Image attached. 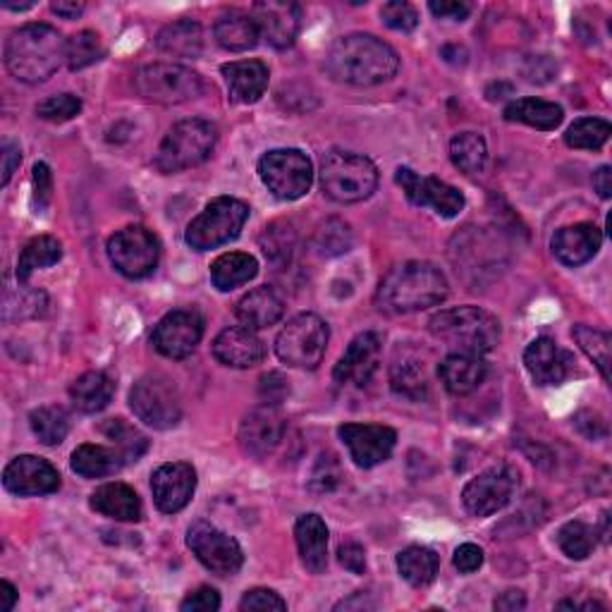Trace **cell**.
I'll return each mask as SVG.
<instances>
[{"instance_id":"cell-1","label":"cell","mask_w":612,"mask_h":612,"mask_svg":"<svg viewBox=\"0 0 612 612\" xmlns=\"http://www.w3.org/2000/svg\"><path fill=\"white\" fill-rule=\"evenodd\" d=\"M326 67L335 82L376 86L395 77L400 57L390 43L373 34H347L330 46Z\"/></svg>"},{"instance_id":"cell-2","label":"cell","mask_w":612,"mask_h":612,"mask_svg":"<svg viewBox=\"0 0 612 612\" xmlns=\"http://www.w3.org/2000/svg\"><path fill=\"white\" fill-rule=\"evenodd\" d=\"M447 293V278L439 266L429 261H407L388 271L376 289V304L381 312L400 316L439 306Z\"/></svg>"},{"instance_id":"cell-3","label":"cell","mask_w":612,"mask_h":612,"mask_svg":"<svg viewBox=\"0 0 612 612\" xmlns=\"http://www.w3.org/2000/svg\"><path fill=\"white\" fill-rule=\"evenodd\" d=\"M67 41L51 24H24L6 41V67L14 80L41 84L53 77L65 61Z\"/></svg>"},{"instance_id":"cell-4","label":"cell","mask_w":612,"mask_h":612,"mask_svg":"<svg viewBox=\"0 0 612 612\" xmlns=\"http://www.w3.org/2000/svg\"><path fill=\"white\" fill-rule=\"evenodd\" d=\"M429 330L435 340L462 355L484 357L500 342V320L478 306H455L435 314Z\"/></svg>"},{"instance_id":"cell-5","label":"cell","mask_w":612,"mask_h":612,"mask_svg":"<svg viewBox=\"0 0 612 612\" xmlns=\"http://www.w3.org/2000/svg\"><path fill=\"white\" fill-rule=\"evenodd\" d=\"M324 194L338 203H359L378 187V168L371 158L352 151H330L320 163Z\"/></svg>"},{"instance_id":"cell-6","label":"cell","mask_w":612,"mask_h":612,"mask_svg":"<svg viewBox=\"0 0 612 612\" xmlns=\"http://www.w3.org/2000/svg\"><path fill=\"white\" fill-rule=\"evenodd\" d=\"M218 133L209 120H182L170 127L166 139L154 156V166L166 172H182L187 168H197L207 160L215 149Z\"/></svg>"},{"instance_id":"cell-7","label":"cell","mask_w":612,"mask_h":612,"mask_svg":"<svg viewBox=\"0 0 612 612\" xmlns=\"http://www.w3.org/2000/svg\"><path fill=\"white\" fill-rule=\"evenodd\" d=\"M250 221V207L232 197H218L187 228L184 242L194 252H211L240 238Z\"/></svg>"},{"instance_id":"cell-8","label":"cell","mask_w":612,"mask_h":612,"mask_svg":"<svg viewBox=\"0 0 612 612\" xmlns=\"http://www.w3.org/2000/svg\"><path fill=\"white\" fill-rule=\"evenodd\" d=\"M135 89L151 104L178 106L203 94V80L199 72L178 63H154L137 70Z\"/></svg>"},{"instance_id":"cell-9","label":"cell","mask_w":612,"mask_h":612,"mask_svg":"<svg viewBox=\"0 0 612 612\" xmlns=\"http://www.w3.org/2000/svg\"><path fill=\"white\" fill-rule=\"evenodd\" d=\"M330 340L328 324L316 314H299L275 338V355L295 369H316L326 357Z\"/></svg>"},{"instance_id":"cell-10","label":"cell","mask_w":612,"mask_h":612,"mask_svg":"<svg viewBox=\"0 0 612 612\" xmlns=\"http://www.w3.org/2000/svg\"><path fill=\"white\" fill-rule=\"evenodd\" d=\"M129 407L144 424L168 431L180 424L182 400L170 378L160 373H147L129 390Z\"/></svg>"},{"instance_id":"cell-11","label":"cell","mask_w":612,"mask_h":612,"mask_svg":"<svg viewBox=\"0 0 612 612\" xmlns=\"http://www.w3.org/2000/svg\"><path fill=\"white\" fill-rule=\"evenodd\" d=\"M258 175L273 197L295 201L312 189L314 166L299 149H275L258 160Z\"/></svg>"},{"instance_id":"cell-12","label":"cell","mask_w":612,"mask_h":612,"mask_svg":"<svg viewBox=\"0 0 612 612\" xmlns=\"http://www.w3.org/2000/svg\"><path fill=\"white\" fill-rule=\"evenodd\" d=\"M108 258L115 271L129 281L149 278L160 258V244L154 232L141 225H129L108 240Z\"/></svg>"},{"instance_id":"cell-13","label":"cell","mask_w":612,"mask_h":612,"mask_svg":"<svg viewBox=\"0 0 612 612\" xmlns=\"http://www.w3.org/2000/svg\"><path fill=\"white\" fill-rule=\"evenodd\" d=\"M519 488V474L509 464L490 466V469L481 472L476 478L462 490V503L466 513L474 517H490L500 513L503 507L513 503L515 493Z\"/></svg>"},{"instance_id":"cell-14","label":"cell","mask_w":612,"mask_h":612,"mask_svg":"<svg viewBox=\"0 0 612 612\" xmlns=\"http://www.w3.org/2000/svg\"><path fill=\"white\" fill-rule=\"evenodd\" d=\"M187 546L197 560L218 577H232L242 570L244 552L230 534L215 529L209 521H194L187 531Z\"/></svg>"},{"instance_id":"cell-15","label":"cell","mask_w":612,"mask_h":612,"mask_svg":"<svg viewBox=\"0 0 612 612\" xmlns=\"http://www.w3.org/2000/svg\"><path fill=\"white\" fill-rule=\"evenodd\" d=\"M395 182L402 187L404 197L410 199L414 207H429L441 218H457L464 211V194L457 187L447 184L439 178H421L412 168H398Z\"/></svg>"},{"instance_id":"cell-16","label":"cell","mask_w":612,"mask_h":612,"mask_svg":"<svg viewBox=\"0 0 612 612\" xmlns=\"http://www.w3.org/2000/svg\"><path fill=\"white\" fill-rule=\"evenodd\" d=\"M203 338V318L194 309H175L158 320L151 342L158 355L184 359L194 352Z\"/></svg>"},{"instance_id":"cell-17","label":"cell","mask_w":612,"mask_h":612,"mask_svg":"<svg viewBox=\"0 0 612 612\" xmlns=\"http://www.w3.org/2000/svg\"><path fill=\"white\" fill-rule=\"evenodd\" d=\"M285 429H287L285 416L275 410L273 404L254 407L252 412L244 414L242 424H240L238 441H240L242 453L254 460L271 457L275 450H278V445L283 443Z\"/></svg>"},{"instance_id":"cell-18","label":"cell","mask_w":612,"mask_h":612,"mask_svg":"<svg viewBox=\"0 0 612 612\" xmlns=\"http://www.w3.org/2000/svg\"><path fill=\"white\" fill-rule=\"evenodd\" d=\"M381 355H383L381 335L373 330L359 333L357 338L347 345L340 361L335 363L333 369L335 383L355 386V388L369 386L378 367H381Z\"/></svg>"},{"instance_id":"cell-19","label":"cell","mask_w":612,"mask_h":612,"mask_svg":"<svg viewBox=\"0 0 612 612\" xmlns=\"http://www.w3.org/2000/svg\"><path fill=\"white\" fill-rule=\"evenodd\" d=\"M338 433L359 469H373V466L383 464L398 445L395 429L383 424H345Z\"/></svg>"},{"instance_id":"cell-20","label":"cell","mask_w":612,"mask_h":612,"mask_svg":"<svg viewBox=\"0 0 612 612\" xmlns=\"http://www.w3.org/2000/svg\"><path fill=\"white\" fill-rule=\"evenodd\" d=\"M197 490V469L189 462H166L151 474L154 503L166 515H178Z\"/></svg>"},{"instance_id":"cell-21","label":"cell","mask_w":612,"mask_h":612,"mask_svg":"<svg viewBox=\"0 0 612 612\" xmlns=\"http://www.w3.org/2000/svg\"><path fill=\"white\" fill-rule=\"evenodd\" d=\"M252 18L261 39H266L278 51L293 46L299 36L302 8L289 0H261L252 8Z\"/></svg>"},{"instance_id":"cell-22","label":"cell","mask_w":612,"mask_h":612,"mask_svg":"<svg viewBox=\"0 0 612 612\" xmlns=\"http://www.w3.org/2000/svg\"><path fill=\"white\" fill-rule=\"evenodd\" d=\"M3 486L12 495H49L61 488V474L55 466L36 455L14 457L3 472Z\"/></svg>"},{"instance_id":"cell-23","label":"cell","mask_w":612,"mask_h":612,"mask_svg":"<svg viewBox=\"0 0 612 612\" xmlns=\"http://www.w3.org/2000/svg\"><path fill=\"white\" fill-rule=\"evenodd\" d=\"M572 355L552 340L536 338L524 352V367L536 386H560L572 373Z\"/></svg>"},{"instance_id":"cell-24","label":"cell","mask_w":612,"mask_h":612,"mask_svg":"<svg viewBox=\"0 0 612 612\" xmlns=\"http://www.w3.org/2000/svg\"><path fill=\"white\" fill-rule=\"evenodd\" d=\"M213 357L230 369H252L266 357V342L244 326L225 328L213 340Z\"/></svg>"},{"instance_id":"cell-25","label":"cell","mask_w":612,"mask_h":612,"mask_svg":"<svg viewBox=\"0 0 612 612\" xmlns=\"http://www.w3.org/2000/svg\"><path fill=\"white\" fill-rule=\"evenodd\" d=\"M603 244V232L593 223H574L560 228L552 235V254L558 256L560 264L564 266H584L599 254Z\"/></svg>"},{"instance_id":"cell-26","label":"cell","mask_w":612,"mask_h":612,"mask_svg":"<svg viewBox=\"0 0 612 612\" xmlns=\"http://www.w3.org/2000/svg\"><path fill=\"white\" fill-rule=\"evenodd\" d=\"M235 104H256L268 89V67L261 61H238L221 67Z\"/></svg>"},{"instance_id":"cell-27","label":"cell","mask_w":612,"mask_h":612,"mask_svg":"<svg viewBox=\"0 0 612 612\" xmlns=\"http://www.w3.org/2000/svg\"><path fill=\"white\" fill-rule=\"evenodd\" d=\"M235 314L244 328L264 330L278 324V320L285 316V302L278 293H275V289L264 285L252 289V293H246L238 302Z\"/></svg>"},{"instance_id":"cell-28","label":"cell","mask_w":612,"mask_h":612,"mask_svg":"<svg viewBox=\"0 0 612 612\" xmlns=\"http://www.w3.org/2000/svg\"><path fill=\"white\" fill-rule=\"evenodd\" d=\"M295 538L302 564L312 574H320L328 564V527L318 515H302L295 524Z\"/></svg>"},{"instance_id":"cell-29","label":"cell","mask_w":612,"mask_h":612,"mask_svg":"<svg viewBox=\"0 0 612 612\" xmlns=\"http://www.w3.org/2000/svg\"><path fill=\"white\" fill-rule=\"evenodd\" d=\"M439 373L447 392H453V395H469V392H474L486 381L488 363L478 355L453 352L443 359Z\"/></svg>"},{"instance_id":"cell-30","label":"cell","mask_w":612,"mask_h":612,"mask_svg":"<svg viewBox=\"0 0 612 612\" xmlns=\"http://www.w3.org/2000/svg\"><path fill=\"white\" fill-rule=\"evenodd\" d=\"M92 509L115 521H139L144 515V507L135 488L118 484V481L96 488V493L92 495Z\"/></svg>"},{"instance_id":"cell-31","label":"cell","mask_w":612,"mask_h":612,"mask_svg":"<svg viewBox=\"0 0 612 612\" xmlns=\"http://www.w3.org/2000/svg\"><path fill=\"white\" fill-rule=\"evenodd\" d=\"M156 49L170 57L197 61L203 53V29L199 22L178 20L166 24L156 36Z\"/></svg>"},{"instance_id":"cell-32","label":"cell","mask_w":612,"mask_h":612,"mask_svg":"<svg viewBox=\"0 0 612 612\" xmlns=\"http://www.w3.org/2000/svg\"><path fill=\"white\" fill-rule=\"evenodd\" d=\"M213 36L218 41V46L230 53L252 51V49H256V43L261 39L258 27L252 14L240 12V10H230V12L221 14L213 27Z\"/></svg>"},{"instance_id":"cell-33","label":"cell","mask_w":612,"mask_h":612,"mask_svg":"<svg viewBox=\"0 0 612 612\" xmlns=\"http://www.w3.org/2000/svg\"><path fill=\"white\" fill-rule=\"evenodd\" d=\"M115 395V381L106 371H86L70 386V400L84 414L104 412Z\"/></svg>"},{"instance_id":"cell-34","label":"cell","mask_w":612,"mask_h":612,"mask_svg":"<svg viewBox=\"0 0 612 612\" xmlns=\"http://www.w3.org/2000/svg\"><path fill=\"white\" fill-rule=\"evenodd\" d=\"M72 472L84 478H104L115 472H120L125 466L123 455L115 447L84 443L75 453H72Z\"/></svg>"},{"instance_id":"cell-35","label":"cell","mask_w":612,"mask_h":612,"mask_svg":"<svg viewBox=\"0 0 612 612\" xmlns=\"http://www.w3.org/2000/svg\"><path fill=\"white\" fill-rule=\"evenodd\" d=\"M256 273H258V261L252 254L230 252L213 261L211 283L213 287L221 289V293H230V289L254 281Z\"/></svg>"},{"instance_id":"cell-36","label":"cell","mask_w":612,"mask_h":612,"mask_svg":"<svg viewBox=\"0 0 612 612\" xmlns=\"http://www.w3.org/2000/svg\"><path fill=\"white\" fill-rule=\"evenodd\" d=\"M562 118H564L562 108L544 98H517L505 108V120L544 129V133L556 129L562 123Z\"/></svg>"},{"instance_id":"cell-37","label":"cell","mask_w":612,"mask_h":612,"mask_svg":"<svg viewBox=\"0 0 612 612\" xmlns=\"http://www.w3.org/2000/svg\"><path fill=\"white\" fill-rule=\"evenodd\" d=\"M439 556L426 546H410L398 556V572L414 589H426L439 574Z\"/></svg>"},{"instance_id":"cell-38","label":"cell","mask_w":612,"mask_h":612,"mask_svg":"<svg viewBox=\"0 0 612 612\" xmlns=\"http://www.w3.org/2000/svg\"><path fill=\"white\" fill-rule=\"evenodd\" d=\"M63 258V244L51 235H39L24 244L18 258V281L27 283L34 271L55 266Z\"/></svg>"},{"instance_id":"cell-39","label":"cell","mask_w":612,"mask_h":612,"mask_svg":"<svg viewBox=\"0 0 612 612\" xmlns=\"http://www.w3.org/2000/svg\"><path fill=\"white\" fill-rule=\"evenodd\" d=\"M29 426L43 445H61L70 433V414L57 404H43L29 414Z\"/></svg>"},{"instance_id":"cell-40","label":"cell","mask_w":612,"mask_h":612,"mask_svg":"<svg viewBox=\"0 0 612 612\" xmlns=\"http://www.w3.org/2000/svg\"><path fill=\"white\" fill-rule=\"evenodd\" d=\"M450 160L464 175H476L486 168L488 147L486 139L476 133H460L450 141Z\"/></svg>"},{"instance_id":"cell-41","label":"cell","mask_w":612,"mask_h":612,"mask_svg":"<svg viewBox=\"0 0 612 612\" xmlns=\"http://www.w3.org/2000/svg\"><path fill=\"white\" fill-rule=\"evenodd\" d=\"M101 431H104L108 441H113V447L123 455L125 464L139 462L144 457V453L149 450L147 435H144L139 429H135L133 424H127L125 419H110L104 426H101Z\"/></svg>"},{"instance_id":"cell-42","label":"cell","mask_w":612,"mask_h":612,"mask_svg":"<svg viewBox=\"0 0 612 612\" xmlns=\"http://www.w3.org/2000/svg\"><path fill=\"white\" fill-rule=\"evenodd\" d=\"M261 250H264L266 258L271 261V264L275 266H285L293 261V254H295V246H297V235H295V228L285 223V221H278V223H271L264 232H261Z\"/></svg>"},{"instance_id":"cell-43","label":"cell","mask_w":612,"mask_h":612,"mask_svg":"<svg viewBox=\"0 0 612 612\" xmlns=\"http://www.w3.org/2000/svg\"><path fill=\"white\" fill-rule=\"evenodd\" d=\"M572 335H574L581 352H584L595 363V367H599L603 381H610V345H612L610 335L599 328L584 326V324L574 326Z\"/></svg>"},{"instance_id":"cell-44","label":"cell","mask_w":612,"mask_h":612,"mask_svg":"<svg viewBox=\"0 0 612 612\" xmlns=\"http://www.w3.org/2000/svg\"><path fill=\"white\" fill-rule=\"evenodd\" d=\"M390 386L400 398L412 400V402H421L429 392L426 373L416 361L395 363V367H392V371H390Z\"/></svg>"},{"instance_id":"cell-45","label":"cell","mask_w":612,"mask_h":612,"mask_svg":"<svg viewBox=\"0 0 612 612\" xmlns=\"http://www.w3.org/2000/svg\"><path fill=\"white\" fill-rule=\"evenodd\" d=\"M612 127L608 120L601 118H581L570 129H567L564 141L567 147L581 151H599L610 139Z\"/></svg>"},{"instance_id":"cell-46","label":"cell","mask_w":612,"mask_h":612,"mask_svg":"<svg viewBox=\"0 0 612 612\" xmlns=\"http://www.w3.org/2000/svg\"><path fill=\"white\" fill-rule=\"evenodd\" d=\"M352 246V230L340 218H328L320 223L314 235V250L320 256H340Z\"/></svg>"},{"instance_id":"cell-47","label":"cell","mask_w":612,"mask_h":612,"mask_svg":"<svg viewBox=\"0 0 612 612\" xmlns=\"http://www.w3.org/2000/svg\"><path fill=\"white\" fill-rule=\"evenodd\" d=\"M558 546L570 560H587L595 546V531L584 521H567L558 531Z\"/></svg>"},{"instance_id":"cell-48","label":"cell","mask_w":612,"mask_h":612,"mask_svg":"<svg viewBox=\"0 0 612 612\" xmlns=\"http://www.w3.org/2000/svg\"><path fill=\"white\" fill-rule=\"evenodd\" d=\"M104 55H106V49H104V43H101L98 34L86 29V32H80L67 41L65 63L70 70H84V67L98 63Z\"/></svg>"},{"instance_id":"cell-49","label":"cell","mask_w":612,"mask_h":612,"mask_svg":"<svg viewBox=\"0 0 612 612\" xmlns=\"http://www.w3.org/2000/svg\"><path fill=\"white\" fill-rule=\"evenodd\" d=\"M82 110V101L72 94H57L49 96L46 101H41L36 106V115L49 123H67L72 118H77Z\"/></svg>"},{"instance_id":"cell-50","label":"cell","mask_w":612,"mask_h":612,"mask_svg":"<svg viewBox=\"0 0 612 612\" xmlns=\"http://www.w3.org/2000/svg\"><path fill=\"white\" fill-rule=\"evenodd\" d=\"M340 478H342V472H340V462L335 460V455L326 453L320 455L316 466H314V474H312V481H309V488L314 493H333L335 488L340 486Z\"/></svg>"},{"instance_id":"cell-51","label":"cell","mask_w":612,"mask_h":612,"mask_svg":"<svg viewBox=\"0 0 612 612\" xmlns=\"http://www.w3.org/2000/svg\"><path fill=\"white\" fill-rule=\"evenodd\" d=\"M381 18L390 29H395V32H414L419 24L416 8L404 3V0H390V3H386L381 8Z\"/></svg>"},{"instance_id":"cell-52","label":"cell","mask_w":612,"mask_h":612,"mask_svg":"<svg viewBox=\"0 0 612 612\" xmlns=\"http://www.w3.org/2000/svg\"><path fill=\"white\" fill-rule=\"evenodd\" d=\"M240 610H244V612H250V610H256V612L281 610L283 612V610H287V603L271 589H252V591L244 593V599L240 601Z\"/></svg>"},{"instance_id":"cell-53","label":"cell","mask_w":612,"mask_h":612,"mask_svg":"<svg viewBox=\"0 0 612 612\" xmlns=\"http://www.w3.org/2000/svg\"><path fill=\"white\" fill-rule=\"evenodd\" d=\"M32 180H34V209L36 213H43L51 203V194H53L51 168L46 163H36Z\"/></svg>"},{"instance_id":"cell-54","label":"cell","mask_w":612,"mask_h":612,"mask_svg":"<svg viewBox=\"0 0 612 612\" xmlns=\"http://www.w3.org/2000/svg\"><path fill=\"white\" fill-rule=\"evenodd\" d=\"M221 608V595L211 587H201L192 591L187 599L180 603L182 612H213Z\"/></svg>"},{"instance_id":"cell-55","label":"cell","mask_w":612,"mask_h":612,"mask_svg":"<svg viewBox=\"0 0 612 612\" xmlns=\"http://www.w3.org/2000/svg\"><path fill=\"white\" fill-rule=\"evenodd\" d=\"M285 395H289V386L281 373L273 371L261 378V398H264L266 404H281Z\"/></svg>"},{"instance_id":"cell-56","label":"cell","mask_w":612,"mask_h":612,"mask_svg":"<svg viewBox=\"0 0 612 612\" xmlns=\"http://www.w3.org/2000/svg\"><path fill=\"white\" fill-rule=\"evenodd\" d=\"M429 10L441 20L462 22V20L469 18L472 3H464V0H441V3H439V0H433V3H429Z\"/></svg>"},{"instance_id":"cell-57","label":"cell","mask_w":612,"mask_h":612,"mask_svg":"<svg viewBox=\"0 0 612 612\" xmlns=\"http://www.w3.org/2000/svg\"><path fill=\"white\" fill-rule=\"evenodd\" d=\"M453 562L460 570V574H474L476 570H481V564H484V550L474 544H464L455 550Z\"/></svg>"},{"instance_id":"cell-58","label":"cell","mask_w":612,"mask_h":612,"mask_svg":"<svg viewBox=\"0 0 612 612\" xmlns=\"http://www.w3.org/2000/svg\"><path fill=\"white\" fill-rule=\"evenodd\" d=\"M338 560L352 574H363L367 572V552L359 544H342L338 548Z\"/></svg>"},{"instance_id":"cell-59","label":"cell","mask_w":612,"mask_h":612,"mask_svg":"<svg viewBox=\"0 0 612 612\" xmlns=\"http://www.w3.org/2000/svg\"><path fill=\"white\" fill-rule=\"evenodd\" d=\"M0 151H3L0 156H3V187H6L10 182L12 175H14V170H18V166H20L22 151H20L18 144L10 141V139L3 141V149H0Z\"/></svg>"},{"instance_id":"cell-60","label":"cell","mask_w":612,"mask_h":612,"mask_svg":"<svg viewBox=\"0 0 612 612\" xmlns=\"http://www.w3.org/2000/svg\"><path fill=\"white\" fill-rule=\"evenodd\" d=\"M493 608H495V610H500V612H515V610H524V608H527V595H524L521 591L509 589V591L500 593L498 599H495Z\"/></svg>"},{"instance_id":"cell-61","label":"cell","mask_w":612,"mask_h":612,"mask_svg":"<svg viewBox=\"0 0 612 612\" xmlns=\"http://www.w3.org/2000/svg\"><path fill=\"white\" fill-rule=\"evenodd\" d=\"M593 187H595V192H599L601 199L612 197V168L610 166H601L599 170L593 172Z\"/></svg>"},{"instance_id":"cell-62","label":"cell","mask_w":612,"mask_h":612,"mask_svg":"<svg viewBox=\"0 0 612 612\" xmlns=\"http://www.w3.org/2000/svg\"><path fill=\"white\" fill-rule=\"evenodd\" d=\"M51 10L55 14H61V18H65V20H77L80 14L84 12V6L82 3H67V0H57V3L51 6Z\"/></svg>"},{"instance_id":"cell-63","label":"cell","mask_w":612,"mask_h":612,"mask_svg":"<svg viewBox=\"0 0 612 612\" xmlns=\"http://www.w3.org/2000/svg\"><path fill=\"white\" fill-rule=\"evenodd\" d=\"M18 603V589L10 581H0V612H10Z\"/></svg>"},{"instance_id":"cell-64","label":"cell","mask_w":612,"mask_h":612,"mask_svg":"<svg viewBox=\"0 0 612 612\" xmlns=\"http://www.w3.org/2000/svg\"><path fill=\"white\" fill-rule=\"evenodd\" d=\"M3 8H8V10H14V12H22V10L34 8V3H24V6H12V3H3Z\"/></svg>"}]
</instances>
